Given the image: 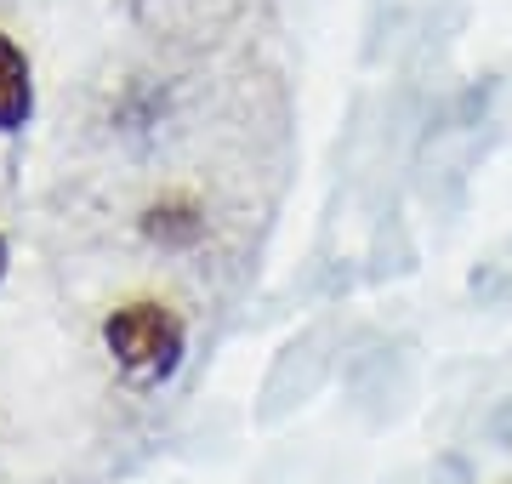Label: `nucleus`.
<instances>
[{
  "label": "nucleus",
  "mask_w": 512,
  "mask_h": 484,
  "mask_svg": "<svg viewBox=\"0 0 512 484\" xmlns=\"http://www.w3.org/2000/svg\"><path fill=\"white\" fill-rule=\"evenodd\" d=\"M35 57L18 35L0 29V137H23L35 126Z\"/></svg>",
  "instance_id": "nucleus-3"
},
{
  "label": "nucleus",
  "mask_w": 512,
  "mask_h": 484,
  "mask_svg": "<svg viewBox=\"0 0 512 484\" xmlns=\"http://www.w3.org/2000/svg\"><path fill=\"white\" fill-rule=\"evenodd\" d=\"M103 354L137 393L165 388L188 359V319L165 297H126L103 314Z\"/></svg>",
  "instance_id": "nucleus-1"
},
{
  "label": "nucleus",
  "mask_w": 512,
  "mask_h": 484,
  "mask_svg": "<svg viewBox=\"0 0 512 484\" xmlns=\"http://www.w3.org/2000/svg\"><path fill=\"white\" fill-rule=\"evenodd\" d=\"M6 274H12V240H6V228H0V285H6Z\"/></svg>",
  "instance_id": "nucleus-4"
},
{
  "label": "nucleus",
  "mask_w": 512,
  "mask_h": 484,
  "mask_svg": "<svg viewBox=\"0 0 512 484\" xmlns=\"http://www.w3.org/2000/svg\"><path fill=\"white\" fill-rule=\"evenodd\" d=\"M137 234H143V245H154V251H165V257H188V251L205 245L211 217H205L200 194L165 188V194H154V200L137 211Z\"/></svg>",
  "instance_id": "nucleus-2"
}]
</instances>
